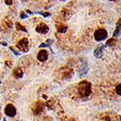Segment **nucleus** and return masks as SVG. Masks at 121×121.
<instances>
[{
    "label": "nucleus",
    "instance_id": "nucleus-1",
    "mask_svg": "<svg viewBox=\"0 0 121 121\" xmlns=\"http://www.w3.org/2000/svg\"><path fill=\"white\" fill-rule=\"evenodd\" d=\"M78 91L81 97H88L91 94V83H89L88 81H81L79 84Z\"/></svg>",
    "mask_w": 121,
    "mask_h": 121
},
{
    "label": "nucleus",
    "instance_id": "nucleus-2",
    "mask_svg": "<svg viewBox=\"0 0 121 121\" xmlns=\"http://www.w3.org/2000/svg\"><path fill=\"white\" fill-rule=\"evenodd\" d=\"M94 37H95V40L97 42H102V41L105 40L108 37L107 30L105 29H98L94 33Z\"/></svg>",
    "mask_w": 121,
    "mask_h": 121
},
{
    "label": "nucleus",
    "instance_id": "nucleus-3",
    "mask_svg": "<svg viewBox=\"0 0 121 121\" xmlns=\"http://www.w3.org/2000/svg\"><path fill=\"white\" fill-rule=\"evenodd\" d=\"M4 113L8 117H14L16 115V108L14 105L7 104L4 108Z\"/></svg>",
    "mask_w": 121,
    "mask_h": 121
},
{
    "label": "nucleus",
    "instance_id": "nucleus-4",
    "mask_svg": "<svg viewBox=\"0 0 121 121\" xmlns=\"http://www.w3.org/2000/svg\"><path fill=\"white\" fill-rule=\"evenodd\" d=\"M18 48L20 50H23L24 52H26L29 48V42L27 40V38H23L17 44Z\"/></svg>",
    "mask_w": 121,
    "mask_h": 121
},
{
    "label": "nucleus",
    "instance_id": "nucleus-5",
    "mask_svg": "<svg viewBox=\"0 0 121 121\" xmlns=\"http://www.w3.org/2000/svg\"><path fill=\"white\" fill-rule=\"evenodd\" d=\"M48 59V52L46 49H41L37 54V59L40 62H45L47 59Z\"/></svg>",
    "mask_w": 121,
    "mask_h": 121
},
{
    "label": "nucleus",
    "instance_id": "nucleus-6",
    "mask_svg": "<svg viewBox=\"0 0 121 121\" xmlns=\"http://www.w3.org/2000/svg\"><path fill=\"white\" fill-rule=\"evenodd\" d=\"M36 30L37 32L41 33V34H47V33L48 32L49 28L48 26H47L46 24H44V23H40L36 27Z\"/></svg>",
    "mask_w": 121,
    "mask_h": 121
},
{
    "label": "nucleus",
    "instance_id": "nucleus-7",
    "mask_svg": "<svg viewBox=\"0 0 121 121\" xmlns=\"http://www.w3.org/2000/svg\"><path fill=\"white\" fill-rule=\"evenodd\" d=\"M103 50H104V46H103V45H100V46L97 47V48L95 49V51H94V55H95V57H97L98 59L102 58V56H103Z\"/></svg>",
    "mask_w": 121,
    "mask_h": 121
},
{
    "label": "nucleus",
    "instance_id": "nucleus-8",
    "mask_svg": "<svg viewBox=\"0 0 121 121\" xmlns=\"http://www.w3.org/2000/svg\"><path fill=\"white\" fill-rule=\"evenodd\" d=\"M14 77L16 78H21L23 76V71L20 69V68H16V69L14 70Z\"/></svg>",
    "mask_w": 121,
    "mask_h": 121
},
{
    "label": "nucleus",
    "instance_id": "nucleus-9",
    "mask_svg": "<svg viewBox=\"0 0 121 121\" xmlns=\"http://www.w3.org/2000/svg\"><path fill=\"white\" fill-rule=\"evenodd\" d=\"M119 35H120V24L119 23V26H117V28H116V30H115V32L113 33V38H116V37H118V36H119Z\"/></svg>",
    "mask_w": 121,
    "mask_h": 121
},
{
    "label": "nucleus",
    "instance_id": "nucleus-10",
    "mask_svg": "<svg viewBox=\"0 0 121 121\" xmlns=\"http://www.w3.org/2000/svg\"><path fill=\"white\" fill-rule=\"evenodd\" d=\"M116 43H117V41L115 40L114 38H111L108 41L106 44H107V46H113V44H116Z\"/></svg>",
    "mask_w": 121,
    "mask_h": 121
},
{
    "label": "nucleus",
    "instance_id": "nucleus-11",
    "mask_svg": "<svg viewBox=\"0 0 121 121\" xmlns=\"http://www.w3.org/2000/svg\"><path fill=\"white\" fill-rule=\"evenodd\" d=\"M67 30V26H59V27H58V31H59V32H65V30Z\"/></svg>",
    "mask_w": 121,
    "mask_h": 121
},
{
    "label": "nucleus",
    "instance_id": "nucleus-12",
    "mask_svg": "<svg viewBox=\"0 0 121 121\" xmlns=\"http://www.w3.org/2000/svg\"><path fill=\"white\" fill-rule=\"evenodd\" d=\"M16 27H17V29H18V30H24V31H27V30H26V29L25 28L24 26H21V25L20 24V23H16Z\"/></svg>",
    "mask_w": 121,
    "mask_h": 121
},
{
    "label": "nucleus",
    "instance_id": "nucleus-13",
    "mask_svg": "<svg viewBox=\"0 0 121 121\" xmlns=\"http://www.w3.org/2000/svg\"><path fill=\"white\" fill-rule=\"evenodd\" d=\"M120 87H121V86H120V84H119V85L116 86V92H117V94L119 96H120L121 95V92H120Z\"/></svg>",
    "mask_w": 121,
    "mask_h": 121
},
{
    "label": "nucleus",
    "instance_id": "nucleus-14",
    "mask_svg": "<svg viewBox=\"0 0 121 121\" xmlns=\"http://www.w3.org/2000/svg\"><path fill=\"white\" fill-rule=\"evenodd\" d=\"M40 14H42L43 16H44V17H48V16H49L50 15V13H48V12H47V13H43V12H40L39 13Z\"/></svg>",
    "mask_w": 121,
    "mask_h": 121
},
{
    "label": "nucleus",
    "instance_id": "nucleus-15",
    "mask_svg": "<svg viewBox=\"0 0 121 121\" xmlns=\"http://www.w3.org/2000/svg\"><path fill=\"white\" fill-rule=\"evenodd\" d=\"M9 48H10V49H11V50H12V51H13V52H14V54H16V55H20V53H19V52H16V51H14V49H13V48H12V47H10Z\"/></svg>",
    "mask_w": 121,
    "mask_h": 121
},
{
    "label": "nucleus",
    "instance_id": "nucleus-16",
    "mask_svg": "<svg viewBox=\"0 0 121 121\" xmlns=\"http://www.w3.org/2000/svg\"><path fill=\"white\" fill-rule=\"evenodd\" d=\"M26 17H27V15H26V14H21V18L22 19H24V18H26Z\"/></svg>",
    "mask_w": 121,
    "mask_h": 121
},
{
    "label": "nucleus",
    "instance_id": "nucleus-17",
    "mask_svg": "<svg viewBox=\"0 0 121 121\" xmlns=\"http://www.w3.org/2000/svg\"><path fill=\"white\" fill-rule=\"evenodd\" d=\"M5 3H7V4H12V1H5Z\"/></svg>",
    "mask_w": 121,
    "mask_h": 121
}]
</instances>
